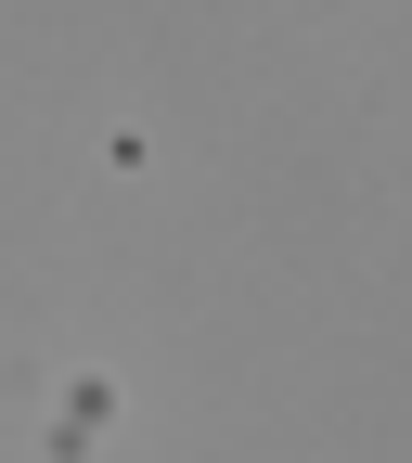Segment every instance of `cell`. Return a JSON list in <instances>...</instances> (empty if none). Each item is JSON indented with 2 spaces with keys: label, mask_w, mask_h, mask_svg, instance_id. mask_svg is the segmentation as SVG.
I'll return each instance as SVG.
<instances>
[{
  "label": "cell",
  "mask_w": 412,
  "mask_h": 463,
  "mask_svg": "<svg viewBox=\"0 0 412 463\" xmlns=\"http://www.w3.org/2000/svg\"><path fill=\"white\" fill-rule=\"evenodd\" d=\"M116 412H129V386H116L103 361H78V373H52V450H91V438H116Z\"/></svg>",
  "instance_id": "cell-1"
},
{
  "label": "cell",
  "mask_w": 412,
  "mask_h": 463,
  "mask_svg": "<svg viewBox=\"0 0 412 463\" xmlns=\"http://www.w3.org/2000/svg\"><path fill=\"white\" fill-rule=\"evenodd\" d=\"M142 167H155V142L129 129V116H116V129H103V181H142Z\"/></svg>",
  "instance_id": "cell-2"
}]
</instances>
